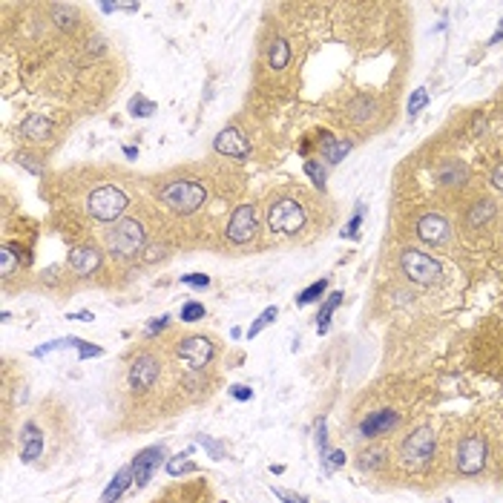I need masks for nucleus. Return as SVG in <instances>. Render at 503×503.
Masks as SVG:
<instances>
[{
    "label": "nucleus",
    "instance_id": "ddd939ff",
    "mask_svg": "<svg viewBox=\"0 0 503 503\" xmlns=\"http://www.w3.org/2000/svg\"><path fill=\"white\" fill-rule=\"evenodd\" d=\"M69 268L78 276H90L101 268V250H95L93 244H81L69 254Z\"/></svg>",
    "mask_w": 503,
    "mask_h": 503
},
{
    "label": "nucleus",
    "instance_id": "c03bdc74",
    "mask_svg": "<svg viewBox=\"0 0 503 503\" xmlns=\"http://www.w3.org/2000/svg\"><path fill=\"white\" fill-rule=\"evenodd\" d=\"M492 184H495L497 190H503V167H497V170H495V176H492Z\"/></svg>",
    "mask_w": 503,
    "mask_h": 503
},
{
    "label": "nucleus",
    "instance_id": "dca6fc26",
    "mask_svg": "<svg viewBox=\"0 0 503 503\" xmlns=\"http://www.w3.org/2000/svg\"><path fill=\"white\" fill-rule=\"evenodd\" d=\"M44 454V432H40L32 420L23 423V449H20V460L23 463H35V460Z\"/></svg>",
    "mask_w": 503,
    "mask_h": 503
},
{
    "label": "nucleus",
    "instance_id": "a211bd4d",
    "mask_svg": "<svg viewBox=\"0 0 503 503\" xmlns=\"http://www.w3.org/2000/svg\"><path fill=\"white\" fill-rule=\"evenodd\" d=\"M49 133H52V121L47 115H29L20 124V136L29 141H44V138H49Z\"/></svg>",
    "mask_w": 503,
    "mask_h": 503
},
{
    "label": "nucleus",
    "instance_id": "0eeeda50",
    "mask_svg": "<svg viewBox=\"0 0 503 503\" xmlns=\"http://www.w3.org/2000/svg\"><path fill=\"white\" fill-rule=\"evenodd\" d=\"M268 227L273 233H282V236H293L297 230L305 227V211L300 201L293 199H276L271 207H268Z\"/></svg>",
    "mask_w": 503,
    "mask_h": 503
},
{
    "label": "nucleus",
    "instance_id": "2eb2a0df",
    "mask_svg": "<svg viewBox=\"0 0 503 503\" xmlns=\"http://www.w3.org/2000/svg\"><path fill=\"white\" fill-rule=\"evenodd\" d=\"M397 426V411H389V408H380V411H374V414H368L365 420L360 423V432L365 434V437H380V434H386V432H391Z\"/></svg>",
    "mask_w": 503,
    "mask_h": 503
},
{
    "label": "nucleus",
    "instance_id": "e433bc0d",
    "mask_svg": "<svg viewBox=\"0 0 503 503\" xmlns=\"http://www.w3.org/2000/svg\"><path fill=\"white\" fill-rule=\"evenodd\" d=\"M362 213H365V207L360 204V207H357V211H354V216H351V222H348V227L343 230V236H345V239H354V236H357V230H360V225H362Z\"/></svg>",
    "mask_w": 503,
    "mask_h": 503
},
{
    "label": "nucleus",
    "instance_id": "de8ad7c7",
    "mask_svg": "<svg viewBox=\"0 0 503 503\" xmlns=\"http://www.w3.org/2000/svg\"><path fill=\"white\" fill-rule=\"evenodd\" d=\"M124 153H127L130 158H136V155H138V150H136V147H124Z\"/></svg>",
    "mask_w": 503,
    "mask_h": 503
},
{
    "label": "nucleus",
    "instance_id": "9d476101",
    "mask_svg": "<svg viewBox=\"0 0 503 503\" xmlns=\"http://www.w3.org/2000/svg\"><path fill=\"white\" fill-rule=\"evenodd\" d=\"M158 374H161L158 360H155L153 354H141V357H136L133 365H130V386H133L136 391H147V389L155 386Z\"/></svg>",
    "mask_w": 503,
    "mask_h": 503
},
{
    "label": "nucleus",
    "instance_id": "b1692460",
    "mask_svg": "<svg viewBox=\"0 0 503 503\" xmlns=\"http://www.w3.org/2000/svg\"><path fill=\"white\" fill-rule=\"evenodd\" d=\"M276 314H279V311H276V305H271V308H265V311H262V314L256 316V322H254V325H250V328H247V340H254V337H259V333H262V331H265V328H268V325H271V322L276 319Z\"/></svg>",
    "mask_w": 503,
    "mask_h": 503
},
{
    "label": "nucleus",
    "instance_id": "9b49d317",
    "mask_svg": "<svg viewBox=\"0 0 503 503\" xmlns=\"http://www.w3.org/2000/svg\"><path fill=\"white\" fill-rule=\"evenodd\" d=\"M161 457H164V446H150V449H144V451L136 454V460L130 463L133 466V483H136V489H144L153 480V472L158 469Z\"/></svg>",
    "mask_w": 503,
    "mask_h": 503
},
{
    "label": "nucleus",
    "instance_id": "4c0bfd02",
    "mask_svg": "<svg viewBox=\"0 0 503 503\" xmlns=\"http://www.w3.org/2000/svg\"><path fill=\"white\" fill-rule=\"evenodd\" d=\"M271 492H273L279 500H285V503H308L302 495H297V492H288V489H279V486H271Z\"/></svg>",
    "mask_w": 503,
    "mask_h": 503
},
{
    "label": "nucleus",
    "instance_id": "39448f33",
    "mask_svg": "<svg viewBox=\"0 0 503 503\" xmlns=\"http://www.w3.org/2000/svg\"><path fill=\"white\" fill-rule=\"evenodd\" d=\"M400 271L406 273L408 282L420 285V288L434 285L440 279V273H443V268H440V262L434 256L423 254V250H414V247H408V250L400 254Z\"/></svg>",
    "mask_w": 503,
    "mask_h": 503
},
{
    "label": "nucleus",
    "instance_id": "f03ea898",
    "mask_svg": "<svg viewBox=\"0 0 503 503\" xmlns=\"http://www.w3.org/2000/svg\"><path fill=\"white\" fill-rule=\"evenodd\" d=\"M144 239H147L144 225L136 222V219H121V222H115V225L104 233V244H107V250H110L112 256H118V259L136 256L138 250L144 247Z\"/></svg>",
    "mask_w": 503,
    "mask_h": 503
},
{
    "label": "nucleus",
    "instance_id": "4be33fe9",
    "mask_svg": "<svg viewBox=\"0 0 503 503\" xmlns=\"http://www.w3.org/2000/svg\"><path fill=\"white\" fill-rule=\"evenodd\" d=\"M492 216H495V201L480 199V201H475V204H472V211H469L466 222H469V227H480V225H486Z\"/></svg>",
    "mask_w": 503,
    "mask_h": 503
},
{
    "label": "nucleus",
    "instance_id": "412c9836",
    "mask_svg": "<svg viewBox=\"0 0 503 503\" xmlns=\"http://www.w3.org/2000/svg\"><path fill=\"white\" fill-rule=\"evenodd\" d=\"M437 182L451 187V184H463L466 182V167L457 164V161H446L440 170H437Z\"/></svg>",
    "mask_w": 503,
    "mask_h": 503
},
{
    "label": "nucleus",
    "instance_id": "5701e85b",
    "mask_svg": "<svg viewBox=\"0 0 503 503\" xmlns=\"http://www.w3.org/2000/svg\"><path fill=\"white\" fill-rule=\"evenodd\" d=\"M340 302H343V293H340V290H337V293H331V297L322 302V308H319V314H316V331H319V333H325V331H328L331 314L340 308Z\"/></svg>",
    "mask_w": 503,
    "mask_h": 503
},
{
    "label": "nucleus",
    "instance_id": "72a5a7b5",
    "mask_svg": "<svg viewBox=\"0 0 503 503\" xmlns=\"http://www.w3.org/2000/svg\"><path fill=\"white\" fill-rule=\"evenodd\" d=\"M322 466H325V472H333V469L345 466V451H343V449H337V451H328V454L322 457Z\"/></svg>",
    "mask_w": 503,
    "mask_h": 503
},
{
    "label": "nucleus",
    "instance_id": "c9c22d12",
    "mask_svg": "<svg viewBox=\"0 0 503 503\" xmlns=\"http://www.w3.org/2000/svg\"><path fill=\"white\" fill-rule=\"evenodd\" d=\"M18 164L26 167V170H29L32 176H40V173H44V161H37V155H18Z\"/></svg>",
    "mask_w": 503,
    "mask_h": 503
},
{
    "label": "nucleus",
    "instance_id": "473e14b6",
    "mask_svg": "<svg viewBox=\"0 0 503 503\" xmlns=\"http://www.w3.org/2000/svg\"><path fill=\"white\" fill-rule=\"evenodd\" d=\"M305 173L319 190H325V167H319L316 161H305Z\"/></svg>",
    "mask_w": 503,
    "mask_h": 503
},
{
    "label": "nucleus",
    "instance_id": "2f4dec72",
    "mask_svg": "<svg viewBox=\"0 0 503 503\" xmlns=\"http://www.w3.org/2000/svg\"><path fill=\"white\" fill-rule=\"evenodd\" d=\"M204 319V305L201 302H184L182 305V322H199Z\"/></svg>",
    "mask_w": 503,
    "mask_h": 503
},
{
    "label": "nucleus",
    "instance_id": "c756f323",
    "mask_svg": "<svg viewBox=\"0 0 503 503\" xmlns=\"http://www.w3.org/2000/svg\"><path fill=\"white\" fill-rule=\"evenodd\" d=\"M75 18H78L75 6H55V23H58L61 29H72V26H75Z\"/></svg>",
    "mask_w": 503,
    "mask_h": 503
},
{
    "label": "nucleus",
    "instance_id": "49530a36",
    "mask_svg": "<svg viewBox=\"0 0 503 503\" xmlns=\"http://www.w3.org/2000/svg\"><path fill=\"white\" fill-rule=\"evenodd\" d=\"M72 319H83V322H90V319H93V314H90V311H81V314H75Z\"/></svg>",
    "mask_w": 503,
    "mask_h": 503
},
{
    "label": "nucleus",
    "instance_id": "f3484780",
    "mask_svg": "<svg viewBox=\"0 0 503 503\" xmlns=\"http://www.w3.org/2000/svg\"><path fill=\"white\" fill-rule=\"evenodd\" d=\"M319 153H322V158H325L328 164H340V161L351 153V141H340V138L322 133V138H319Z\"/></svg>",
    "mask_w": 503,
    "mask_h": 503
},
{
    "label": "nucleus",
    "instance_id": "f704fd0d",
    "mask_svg": "<svg viewBox=\"0 0 503 503\" xmlns=\"http://www.w3.org/2000/svg\"><path fill=\"white\" fill-rule=\"evenodd\" d=\"M426 104H429V93H426V90H414V95L408 98V115L414 118V115L420 112Z\"/></svg>",
    "mask_w": 503,
    "mask_h": 503
},
{
    "label": "nucleus",
    "instance_id": "20e7f679",
    "mask_svg": "<svg viewBox=\"0 0 503 503\" xmlns=\"http://www.w3.org/2000/svg\"><path fill=\"white\" fill-rule=\"evenodd\" d=\"M437 451V437L429 426L414 429L403 443H400V457L408 469H423L426 463H432V457Z\"/></svg>",
    "mask_w": 503,
    "mask_h": 503
},
{
    "label": "nucleus",
    "instance_id": "7c9ffc66",
    "mask_svg": "<svg viewBox=\"0 0 503 503\" xmlns=\"http://www.w3.org/2000/svg\"><path fill=\"white\" fill-rule=\"evenodd\" d=\"M383 463H386V451H368V454H362V460H360V469L374 472V469H380Z\"/></svg>",
    "mask_w": 503,
    "mask_h": 503
},
{
    "label": "nucleus",
    "instance_id": "6e6552de",
    "mask_svg": "<svg viewBox=\"0 0 503 503\" xmlns=\"http://www.w3.org/2000/svg\"><path fill=\"white\" fill-rule=\"evenodd\" d=\"M256 236V211H254V204H239L230 222H227V239L233 244H244Z\"/></svg>",
    "mask_w": 503,
    "mask_h": 503
},
{
    "label": "nucleus",
    "instance_id": "58836bf2",
    "mask_svg": "<svg viewBox=\"0 0 503 503\" xmlns=\"http://www.w3.org/2000/svg\"><path fill=\"white\" fill-rule=\"evenodd\" d=\"M182 285H190V288H207V285H211V276H204V273H187V276H182Z\"/></svg>",
    "mask_w": 503,
    "mask_h": 503
},
{
    "label": "nucleus",
    "instance_id": "f8f14e48",
    "mask_svg": "<svg viewBox=\"0 0 503 503\" xmlns=\"http://www.w3.org/2000/svg\"><path fill=\"white\" fill-rule=\"evenodd\" d=\"M213 150L219 153V155H227V158H239V161H244V158H250V144H247V138L236 130V127H225L219 136H216V141H213Z\"/></svg>",
    "mask_w": 503,
    "mask_h": 503
},
{
    "label": "nucleus",
    "instance_id": "a19ab883",
    "mask_svg": "<svg viewBox=\"0 0 503 503\" xmlns=\"http://www.w3.org/2000/svg\"><path fill=\"white\" fill-rule=\"evenodd\" d=\"M78 357L81 360H90V357H101V348H95V345H87V343H78Z\"/></svg>",
    "mask_w": 503,
    "mask_h": 503
},
{
    "label": "nucleus",
    "instance_id": "423d86ee",
    "mask_svg": "<svg viewBox=\"0 0 503 503\" xmlns=\"http://www.w3.org/2000/svg\"><path fill=\"white\" fill-rule=\"evenodd\" d=\"M486 460H489V443L483 434H469L460 440L457 454H454V466L460 475H466V478L480 475L486 469Z\"/></svg>",
    "mask_w": 503,
    "mask_h": 503
},
{
    "label": "nucleus",
    "instance_id": "7ed1b4c3",
    "mask_svg": "<svg viewBox=\"0 0 503 503\" xmlns=\"http://www.w3.org/2000/svg\"><path fill=\"white\" fill-rule=\"evenodd\" d=\"M127 193H124L121 187H112V184H104L98 190L90 193L87 199V213L95 219V222H115L121 219V213L127 211Z\"/></svg>",
    "mask_w": 503,
    "mask_h": 503
},
{
    "label": "nucleus",
    "instance_id": "cd10ccee",
    "mask_svg": "<svg viewBox=\"0 0 503 503\" xmlns=\"http://www.w3.org/2000/svg\"><path fill=\"white\" fill-rule=\"evenodd\" d=\"M18 265H20V259L15 256V247L6 244L4 250H0V273H4V276H12Z\"/></svg>",
    "mask_w": 503,
    "mask_h": 503
},
{
    "label": "nucleus",
    "instance_id": "ea45409f",
    "mask_svg": "<svg viewBox=\"0 0 503 503\" xmlns=\"http://www.w3.org/2000/svg\"><path fill=\"white\" fill-rule=\"evenodd\" d=\"M199 443H201L204 449H211V454H213L216 460H222V457H225V449H222L219 443H213L211 437H204V434H201V437H199Z\"/></svg>",
    "mask_w": 503,
    "mask_h": 503
},
{
    "label": "nucleus",
    "instance_id": "c85d7f7f",
    "mask_svg": "<svg viewBox=\"0 0 503 503\" xmlns=\"http://www.w3.org/2000/svg\"><path fill=\"white\" fill-rule=\"evenodd\" d=\"M130 112H133L136 118H150V115L155 112V104H153V101H147L144 95H136V98L130 101Z\"/></svg>",
    "mask_w": 503,
    "mask_h": 503
},
{
    "label": "nucleus",
    "instance_id": "6ab92c4d",
    "mask_svg": "<svg viewBox=\"0 0 503 503\" xmlns=\"http://www.w3.org/2000/svg\"><path fill=\"white\" fill-rule=\"evenodd\" d=\"M130 483H133V466H124V469H118L115 472V478L110 480V486L104 489V495H101V503H115L124 492L130 489Z\"/></svg>",
    "mask_w": 503,
    "mask_h": 503
},
{
    "label": "nucleus",
    "instance_id": "a18cd8bd",
    "mask_svg": "<svg viewBox=\"0 0 503 503\" xmlns=\"http://www.w3.org/2000/svg\"><path fill=\"white\" fill-rule=\"evenodd\" d=\"M500 40H503V20L497 23V32H495V35L489 37V44H500Z\"/></svg>",
    "mask_w": 503,
    "mask_h": 503
},
{
    "label": "nucleus",
    "instance_id": "bb28decb",
    "mask_svg": "<svg viewBox=\"0 0 503 503\" xmlns=\"http://www.w3.org/2000/svg\"><path fill=\"white\" fill-rule=\"evenodd\" d=\"M328 290V279H319V282H314V285H308L302 293H300V305H311V302H316L319 297H322V293Z\"/></svg>",
    "mask_w": 503,
    "mask_h": 503
},
{
    "label": "nucleus",
    "instance_id": "79ce46f5",
    "mask_svg": "<svg viewBox=\"0 0 503 503\" xmlns=\"http://www.w3.org/2000/svg\"><path fill=\"white\" fill-rule=\"evenodd\" d=\"M167 325H170V316H158V319H153L150 325H147V333L153 337V333H158V331H164Z\"/></svg>",
    "mask_w": 503,
    "mask_h": 503
},
{
    "label": "nucleus",
    "instance_id": "393cba45",
    "mask_svg": "<svg viewBox=\"0 0 503 503\" xmlns=\"http://www.w3.org/2000/svg\"><path fill=\"white\" fill-rule=\"evenodd\" d=\"M190 451H184V454H176V457H170L167 460V472H170L173 478H179V475H184V472H196V463H190Z\"/></svg>",
    "mask_w": 503,
    "mask_h": 503
},
{
    "label": "nucleus",
    "instance_id": "a878e982",
    "mask_svg": "<svg viewBox=\"0 0 503 503\" xmlns=\"http://www.w3.org/2000/svg\"><path fill=\"white\" fill-rule=\"evenodd\" d=\"M348 110H351V115H354L357 121H371L374 112H377V104H374V98H357Z\"/></svg>",
    "mask_w": 503,
    "mask_h": 503
},
{
    "label": "nucleus",
    "instance_id": "aec40b11",
    "mask_svg": "<svg viewBox=\"0 0 503 503\" xmlns=\"http://www.w3.org/2000/svg\"><path fill=\"white\" fill-rule=\"evenodd\" d=\"M290 61V44L285 37H273L268 47V66L271 69H285Z\"/></svg>",
    "mask_w": 503,
    "mask_h": 503
},
{
    "label": "nucleus",
    "instance_id": "4468645a",
    "mask_svg": "<svg viewBox=\"0 0 503 503\" xmlns=\"http://www.w3.org/2000/svg\"><path fill=\"white\" fill-rule=\"evenodd\" d=\"M417 236H420L426 244H443L449 239V222L437 213H426L420 222H417Z\"/></svg>",
    "mask_w": 503,
    "mask_h": 503
},
{
    "label": "nucleus",
    "instance_id": "1a4fd4ad",
    "mask_svg": "<svg viewBox=\"0 0 503 503\" xmlns=\"http://www.w3.org/2000/svg\"><path fill=\"white\" fill-rule=\"evenodd\" d=\"M179 357H182V362H187V368H193V371H199V368H204L207 362L213 360V354H216V348H213V343L207 340V337H187V340H182L179 343Z\"/></svg>",
    "mask_w": 503,
    "mask_h": 503
},
{
    "label": "nucleus",
    "instance_id": "37998d69",
    "mask_svg": "<svg viewBox=\"0 0 503 503\" xmlns=\"http://www.w3.org/2000/svg\"><path fill=\"white\" fill-rule=\"evenodd\" d=\"M230 394H233V400H239V403H244V400L254 397V391H250L247 386H233V389H230Z\"/></svg>",
    "mask_w": 503,
    "mask_h": 503
},
{
    "label": "nucleus",
    "instance_id": "f257e3e1",
    "mask_svg": "<svg viewBox=\"0 0 503 503\" xmlns=\"http://www.w3.org/2000/svg\"><path fill=\"white\" fill-rule=\"evenodd\" d=\"M158 199L170 207V211H176L182 216H190L207 201V190L193 179H176V182H167L158 190Z\"/></svg>",
    "mask_w": 503,
    "mask_h": 503
}]
</instances>
